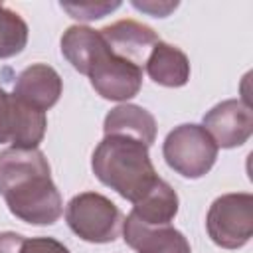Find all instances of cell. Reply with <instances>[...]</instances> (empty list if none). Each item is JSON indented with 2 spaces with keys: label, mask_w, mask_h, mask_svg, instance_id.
<instances>
[{
  "label": "cell",
  "mask_w": 253,
  "mask_h": 253,
  "mask_svg": "<svg viewBox=\"0 0 253 253\" xmlns=\"http://www.w3.org/2000/svg\"><path fill=\"white\" fill-rule=\"evenodd\" d=\"M61 91H63V81L59 73L47 63H34L24 71H20L12 95L22 103L45 113L59 101Z\"/></svg>",
  "instance_id": "cell-11"
},
{
  "label": "cell",
  "mask_w": 253,
  "mask_h": 253,
  "mask_svg": "<svg viewBox=\"0 0 253 253\" xmlns=\"http://www.w3.org/2000/svg\"><path fill=\"white\" fill-rule=\"evenodd\" d=\"M121 6V2H61V8L75 20L81 22H93V20H101L103 16H107L109 12L117 10Z\"/></svg>",
  "instance_id": "cell-16"
},
{
  "label": "cell",
  "mask_w": 253,
  "mask_h": 253,
  "mask_svg": "<svg viewBox=\"0 0 253 253\" xmlns=\"http://www.w3.org/2000/svg\"><path fill=\"white\" fill-rule=\"evenodd\" d=\"M91 168L101 184L115 190L130 204L138 202L160 180L150 160L148 146L121 134H107L95 146Z\"/></svg>",
  "instance_id": "cell-2"
},
{
  "label": "cell",
  "mask_w": 253,
  "mask_h": 253,
  "mask_svg": "<svg viewBox=\"0 0 253 253\" xmlns=\"http://www.w3.org/2000/svg\"><path fill=\"white\" fill-rule=\"evenodd\" d=\"M28 24L12 8L0 4V59L14 57L28 43Z\"/></svg>",
  "instance_id": "cell-15"
},
{
  "label": "cell",
  "mask_w": 253,
  "mask_h": 253,
  "mask_svg": "<svg viewBox=\"0 0 253 253\" xmlns=\"http://www.w3.org/2000/svg\"><path fill=\"white\" fill-rule=\"evenodd\" d=\"M210 239L221 249H241L253 235V196L233 192L215 198L206 215Z\"/></svg>",
  "instance_id": "cell-5"
},
{
  "label": "cell",
  "mask_w": 253,
  "mask_h": 253,
  "mask_svg": "<svg viewBox=\"0 0 253 253\" xmlns=\"http://www.w3.org/2000/svg\"><path fill=\"white\" fill-rule=\"evenodd\" d=\"M45 128V113L22 103L0 87V142H10L14 148H38Z\"/></svg>",
  "instance_id": "cell-7"
},
{
  "label": "cell",
  "mask_w": 253,
  "mask_h": 253,
  "mask_svg": "<svg viewBox=\"0 0 253 253\" xmlns=\"http://www.w3.org/2000/svg\"><path fill=\"white\" fill-rule=\"evenodd\" d=\"M91 87L109 101H128L138 95L142 87V67L117 57L107 42L105 47L95 55L87 73Z\"/></svg>",
  "instance_id": "cell-6"
},
{
  "label": "cell",
  "mask_w": 253,
  "mask_h": 253,
  "mask_svg": "<svg viewBox=\"0 0 253 253\" xmlns=\"http://www.w3.org/2000/svg\"><path fill=\"white\" fill-rule=\"evenodd\" d=\"M69 229L87 243H111L123 229L121 210L99 192H81L65 208Z\"/></svg>",
  "instance_id": "cell-4"
},
{
  "label": "cell",
  "mask_w": 253,
  "mask_h": 253,
  "mask_svg": "<svg viewBox=\"0 0 253 253\" xmlns=\"http://www.w3.org/2000/svg\"><path fill=\"white\" fill-rule=\"evenodd\" d=\"M20 253H71V251L53 237H32V239H24Z\"/></svg>",
  "instance_id": "cell-17"
},
{
  "label": "cell",
  "mask_w": 253,
  "mask_h": 253,
  "mask_svg": "<svg viewBox=\"0 0 253 253\" xmlns=\"http://www.w3.org/2000/svg\"><path fill=\"white\" fill-rule=\"evenodd\" d=\"M132 6L140 12L154 16V18H164V16H168V12L176 10L178 2H158V4L156 2H132Z\"/></svg>",
  "instance_id": "cell-18"
},
{
  "label": "cell",
  "mask_w": 253,
  "mask_h": 253,
  "mask_svg": "<svg viewBox=\"0 0 253 253\" xmlns=\"http://www.w3.org/2000/svg\"><path fill=\"white\" fill-rule=\"evenodd\" d=\"M178 206L180 200L176 190L160 178L150 192H146L138 202L132 204L130 213L148 225H168L176 217Z\"/></svg>",
  "instance_id": "cell-14"
},
{
  "label": "cell",
  "mask_w": 253,
  "mask_h": 253,
  "mask_svg": "<svg viewBox=\"0 0 253 253\" xmlns=\"http://www.w3.org/2000/svg\"><path fill=\"white\" fill-rule=\"evenodd\" d=\"M103 132L105 136L107 134L130 136L150 146L156 138V119L144 107H138L132 103L117 105L107 113L103 123Z\"/></svg>",
  "instance_id": "cell-13"
},
{
  "label": "cell",
  "mask_w": 253,
  "mask_h": 253,
  "mask_svg": "<svg viewBox=\"0 0 253 253\" xmlns=\"http://www.w3.org/2000/svg\"><path fill=\"white\" fill-rule=\"evenodd\" d=\"M202 123L217 148H235L245 144L253 132V111L239 99H227L211 107Z\"/></svg>",
  "instance_id": "cell-8"
},
{
  "label": "cell",
  "mask_w": 253,
  "mask_h": 253,
  "mask_svg": "<svg viewBox=\"0 0 253 253\" xmlns=\"http://www.w3.org/2000/svg\"><path fill=\"white\" fill-rule=\"evenodd\" d=\"M103 40L107 42L109 49L138 67H142L152 51V47L160 42L158 34L136 20H119L99 30Z\"/></svg>",
  "instance_id": "cell-9"
},
{
  "label": "cell",
  "mask_w": 253,
  "mask_h": 253,
  "mask_svg": "<svg viewBox=\"0 0 253 253\" xmlns=\"http://www.w3.org/2000/svg\"><path fill=\"white\" fill-rule=\"evenodd\" d=\"M217 144L202 125L184 123L174 126L162 144L166 164L188 180L206 176L217 158Z\"/></svg>",
  "instance_id": "cell-3"
},
{
  "label": "cell",
  "mask_w": 253,
  "mask_h": 253,
  "mask_svg": "<svg viewBox=\"0 0 253 253\" xmlns=\"http://www.w3.org/2000/svg\"><path fill=\"white\" fill-rule=\"evenodd\" d=\"M146 73L148 77L156 83V85H162V87H184L188 81H190V59L188 55L172 45V43H166V42H158L146 63Z\"/></svg>",
  "instance_id": "cell-12"
},
{
  "label": "cell",
  "mask_w": 253,
  "mask_h": 253,
  "mask_svg": "<svg viewBox=\"0 0 253 253\" xmlns=\"http://www.w3.org/2000/svg\"><path fill=\"white\" fill-rule=\"evenodd\" d=\"M0 196L14 217L32 225H53L63 213L61 194L40 148L10 146L0 152Z\"/></svg>",
  "instance_id": "cell-1"
},
{
  "label": "cell",
  "mask_w": 253,
  "mask_h": 253,
  "mask_svg": "<svg viewBox=\"0 0 253 253\" xmlns=\"http://www.w3.org/2000/svg\"><path fill=\"white\" fill-rule=\"evenodd\" d=\"M123 239L136 253H192L182 231L168 225H148L132 213L123 221Z\"/></svg>",
  "instance_id": "cell-10"
},
{
  "label": "cell",
  "mask_w": 253,
  "mask_h": 253,
  "mask_svg": "<svg viewBox=\"0 0 253 253\" xmlns=\"http://www.w3.org/2000/svg\"><path fill=\"white\" fill-rule=\"evenodd\" d=\"M24 239L26 237H22L16 231H2L0 233V253H20Z\"/></svg>",
  "instance_id": "cell-19"
}]
</instances>
